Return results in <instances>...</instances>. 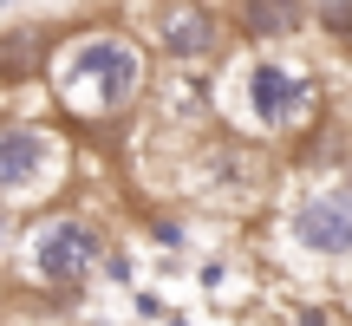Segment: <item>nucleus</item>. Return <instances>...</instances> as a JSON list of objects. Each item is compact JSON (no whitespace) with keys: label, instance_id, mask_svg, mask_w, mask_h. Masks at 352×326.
<instances>
[{"label":"nucleus","instance_id":"nucleus-1","mask_svg":"<svg viewBox=\"0 0 352 326\" xmlns=\"http://www.w3.org/2000/svg\"><path fill=\"white\" fill-rule=\"evenodd\" d=\"M46 85L59 98V111L85 131H111L124 118H138L157 91V59L138 33L124 26H85V33L59 39L46 59Z\"/></svg>","mask_w":352,"mask_h":326},{"label":"nucleus","instance_id":"nucleus-2","mask_svg":"<svg viewBox=\"0 0 352 326\" xmlns=\"http://www.w3.org/2000/svg\"><path fill=\"white\" fill-rule=\"evenodd\" d=\"M215 105L235 131L261 144H280V138H307L320 124V72L307 59H287L280 46H248L241 59L222 65V85H215Z\"/></svg>","mask_w":352,"mask_h":326},{"label":"nucleus","instance_id":"nucleus-3","mask_svg":"<svg viewBox=\"0 0 352 326\" xmlns=\"http://www.w3.org/2000/svg\"><path fill=\"white\" fill-rule=\"evenodd\" d=\"M104 254H111V235H104L98 215L85 209H39L26 228H13V274H20V287H39V294H72L85 287L91 274L104 268Z\"/></svg>","mask_w":352,"mask_h":326},{"label":"nucleus","instance_id":"nucleus-4","mask_svg":"<svg viewBox=\"0 0 352 326\" xmlns=\"http://www.w3.org/2000/svg\"><path fill=\"white\" fill-rule=\"evenodd\" d=\"M183 189L209 209H261L274 196V157H267L261 138H202L189 144V170H183Z\"/></svg>","mask_w":352,"mask_h":326},{"label":"nucleus","instance_id":"nucleus-5","mask_svg":"<svg viewBox=\"0 0 352 326\" xmlns=\"http://www.w3.org/2000/svg\"><path fill=\"white\" fill-rule=\"evenodd\" d=\"M280 241L300 261L320 268H352V176H314L280 202Z\"/></svg>","mask_w":352,"mask_h":326},{"label":"nucleus","instance_id":"nucleus-6","mask_svg":"<svg viewBox=\"0 0 352 326\" xmlns=\"http://www.w3.org/2000/svg\"><path fill=\"white\" fill-rule=\"evenodd\" d=\"M72 176V144L52 124L33 118H0V202L13 209H46Z\"/></svg>","mask_w":352,"mask_h":326},{"label":"nucleus","instance_id":"nucleus-7","mask_svg":"<svg viewBox=\"0 0 352 326\" xmlns=\"http://www.w3.org/2000/svg\"><path fill=\"white\" fill-rule=\"evenodd\" d=\"M151 52L176 72H202L228 59V13L215 0H164L151 20Z\"/></svg>","mask_w":352,"mask_h":326},{"label":"nucleus","instance_id":"nucleus-8","mask_svg":"<svg viewBox=\"0 0 352 326\" xmlns=\"http://www.w3.org/2000/svg\"><path fill=\"white\" fill-rule=\"evenodd\" d=\"M307 7L314 0H235L228 7V33L241 46H294L307 33Z\"/></svg>","mask_w":352,"mask_h":326},{"label":"nucleus","instance_id":"nucleus-9","mask_svg":"<svg viewBox=\"0 0 352 326\" xmlns=\"http://www.w3.org/2000/svg\"><path fill=\"white\" fill-rule=\"evenodd\" d=\"M52 46H59L52 26H13V33H0V78L7 85H26L33 72H46Z\"/></svg>","mask_w":352,"mask_h":326},{"label":"nucleus","instance_id":"nucleus-10","mask_svg":"<svg viewBox=\"0 0 352 326\" xmlns=\"http://www.w3.org/2000/svg\"><path fill=\"white\" fill-rule=\"evenodd\" d=\"M307 26H314L327 46L352 52V0H314V7H307Z\"/></svg>","mask_w":352,"mask_h":326},{"label":"nucleus","instance_id":"nucleus-11","mask_svg":"<svg viewBox=\"0 0 352 326\" xmlns=\"http://www.w3.org/2000/svg\"><path fill=\"white\" fill-rule=\"evenodd\" d=\"M151 235L164 241V248H176V241H183V222H170V215H157V222H151Z\"/></svg>","mask_w":352,"mask_h":326},{"label":"nucleus","instance_id":"nucleus-12","mask_svg":"<svg viewBox=\"0 0 352 326\" xmlns=\"http://www.w3.org/2000/svg\"><path fill=\"white\" fill-rule=\"evenodd\" d=\"M13 228H20L13 222V202H0V261H7V248H13Z\"/></svg>","mask_w":352,"mask_h":326},{"label":"nucleus","instance_id":"nucleus-13","mask_svg":"<svg viewBox=\"0 0 352 326\" xmlns=\"http://www.w3.org/2000/svg\"><path fill=\"white\" fill-rule=\"evenodd\" d=\"M294 326H327V307H300V314H294Z\"/></svg>","mask_w":352,"mask_h":326},{"label":"nucleus","instance_id":"nucleus-14","mask_svg":"<svg viewBox=\"0 0 352 326\" xmlns=\"http://www.w3.org/2000/svg\"><path fill=\"white\" fill-rule=\"evenodd\" d=\"M7 294H13V281H7V274H0V320H7Z\"/></svg>","mask_w":352,"mask_h":326},{"label":"nucleus","instance_id":"nucleus-15","mask_svg":"<svg viewBox=\"0 0 352 326\" xmlns=\"http://www.w3.org/2000/svg\"><path fill=\"white\" fill-rule=\"evenodd\" d=\"M0 7H20V0H0Z\"/></svg>","mask_w":352,"mask_h":326},{"label":"nucleus","instance_id":"nucleus-16","mask_svg":"<svg viewBox=\"0 0 352 326\" xmlns=\"http://www.w3.org/2000/svg\"><path fill=\"white\" fill-rule=\"evenodd\" d=\"M346 326H352V320H346Z\"/></svg>","mask_w":352,"mask_h":326}]
</instances>
